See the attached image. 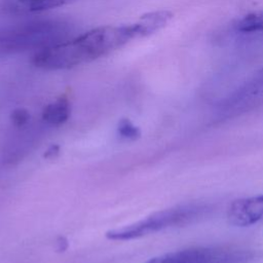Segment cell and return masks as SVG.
Returning <instances> with one entry per match:
<instances>
[{
  "mask_svg": "<svg viewBox=\"0 0 263 263\" xmlns=\"http://www.w3.org/2000/svg\"><path fill=\"white\" fill-rule=\"evenodd\" d=\"M172 17L171 11L158 10L143 15L135 24L99 27L73 39L41 48L32 62L43 70L70 69L106 55L134 39L157 32Z\"/></svg>",
  "mask_w": 263,
  "mask_h": 263,
  "instance_id": "1",
  "label": "cell"
},
{
  "mask_svg": "<svg viewBox=\"0 0 263 263\" xmlns=\"http://www.w3.org/2000/svg\"><path fill=\"white\" fill-rule=\"evenodd\" d=\"M210 210V205L202 202H190L175 205L156 212L136 223L109 230L106 233V236L112 240H130L139 238L167 228L183 226L194 222Z\"/></svg>",
  "mask_w": 263,
  "mask_h": 263,
  "instance_id": "2",
  "label": "cell"
},
{
  "mask_svg": "<svg viewBox=\"0 0 263 263\" xmlns=\"http://www.w3.org/2000/svg\"><path fill=\"white\" fill-rule=\"evenodd\" d=\"M251 254L243 250L217 247H196L170 252L145 263H245Z\"/></svg>",
  "mask_w": 263,
  "mask_h": 263,
  "instance_id": "3",
  "label": "cell"
},
{
  "mask_svg": "<svg viewBox=\"0 0 263 263\" xmlns=\"http://www.w3.org/2000/svg\"><path fill=\"white\" fill-rule=\"evenodd\" d=\"M228 221L235 226H250L263 220V194L234 200L227 211Z\"/></svg>",
  "mask_w": 263,
  "mask_h": 263,
  "instance_id": "4",
  "label": "cell"
},
{
  "mask_svg": "<svg viewBox=\"0 0 263 263\" xmlns=\"http://www.w3.org/2000/svg\"><path fill=\"white\" fill-rule=\"evenodd\" d=\"M73 0H7L8 8L14 12H38L55 8Z\"/></svg>",
  "mask_w": 263,
  "mask_h": 263,
  "instance_id": "5",
  "label": "cell"
},
{
  "mask_svg": "<svg viewBox=\"0 0 263 263\" xmlns=\"http://www.w3.org/2000/svg\"><path fill=\"white\" fill-rule=\"evenodd\" d=\"M71 107L68 100L62 98L48 104L42 112V118L51 125H60L68 120Z\"/></svg>",
  "mask_w": 263,
  "mask_h": 263,
  "instance_id": "6",
  "label": "cell"
},
{
  "mask_svg": "<svg viewBox=\"0 0 263 263\" xmlns=\"http://www.w3.org/2000/svg\"><path fill=\"white\" fill-rule=\"evenodd\" d=\"M236 30L241 33H256L263 31V10L250 12L236 24Z\"/></svg>",
  "mask_w": 263,
  "mask_h": 263,
  "instance_id": "7",
  "label": "cell"
},
{
  "mask_svg": "<svg viewBox=\"0 0 263 263\" xmlns=\"http://www.w3.org/2000/svg\"><path fill=\"white\" fill-rule=\"evenodd\" d=\"M118 135L126 140H136L140 137V129L128 119L123 118L119 121L117 127Z\"/></svg>",
  "mask_w": 263,
  "mask_h": 263,
  "instance_id": "8",
  "label": "cell"
},
{
  "mask_svg": "<svg viewBox=\"0 0 263 263\" xmlns=\"http://www.w3.org/2000/svg\"><path fill=\"white\" fill-rule=\"evenodd\" d=\"M29 118H30V114L25 109H15L11 113V121L13 125H15L16 127H22L26 125L27 122L29 121Z\"/></svg>",
  "mask_w": 263,
  "mask_h": 263,
  "instance_id": "9",
  "label": "cell"
}]
</instances>
